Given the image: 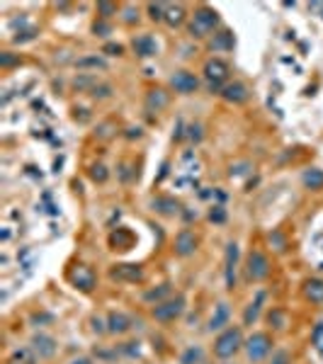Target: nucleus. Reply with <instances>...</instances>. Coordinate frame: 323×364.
<instances>
[{
    "label": "nucleus",
    "mask_w": 323,
    "mask_h": 364,
    "mask_svg": "<svg viewBox=\"0 0 323 364\" xmlns=\"http://www.w3.org/2000/svg\"><path fill=\"white\" fill-rule=\"evenodd\" d=\"M119 350H121L126 357H136V355H139V342H124V345H119Z\"/></svg>",
    "instance_id": "42"
},
{
    "label": "nucleus",
    "mask_w": 323,
    "mask_h": 364,
    "mask_svg": "<svg viewBox=\"0 0 323 364\" xmlns=\"http://www.w3.org/2000/svg\"><path fill=\"white\" fill-rule=\"evenodd\" d=\"M187 139L192 141V143H200V141L204 139V126L202 124H190L187 126Z\"/></svg>",
    "instance_id": "35"
},
{
    "label": "nucleus",
    "mask_w": 323,
    "mask_h": 364,
    "mask_svg": "<svg viewBox=\"0 0 323 364\" xmlns=\"http://www.w3.org/2000/svg\"><path fill=\"white\" fill-rule=\"evenodd\" d=\"M107 177H110V172H107V168H105L102 163H92V165H90V180H92V182H100V185H102Z\"/></svg>",
    "instance_id": "32"
},
{
    "label": "nucleus",
    "mask_w": 323,
    "mask_h": 364,
    "mask_svg": "<svg viewBox=\"0 0 323 364\" xmlns=\"http://www.w3.org/2000/svg\"><path fill=\"white\" fill-rule=\"evenodd\" d=\"M168 27H180L182 22H185V7L182 5H168V10H165V20H163Z\"/></svg>",
    "instance_id": "22"
},
{
    "label": "nucleus",
    "mask_w": 323,
    "mask_h": 364,
    "mask_svg": "<svg viewBox=\"0 0 323 364\" xmlns=\"http://www.w3.org/2000/svg\"><path fill=\"white\" fill-rule=\"evenodd\" d=\"M267 323L275 325L277 330H284V328H287V313H284L282 308H272V311L267 313Z\"/></svg>",
    "instance_id": "27"
},
{
    "label": "nucleus",
    "mask_w": 323,
    "mask_h": 364,
    "mask_svg": "<svg viewBox=\"0 0 323 364\" xmlns=\"http://www.w3.org/2000/svg\"><path fill=\"white\" fill-rule=\"evenodd\" d=\"M209 49L216 51V54H219V51H229V49H234V34H231L229 29H221L219 34H214Z\"/></svg>",
    "instance_id": "18"
},
{
    "label": "nucleus",
    "mask_w": 323,
    "mask_h": 364,
    "mask_svg": "<svg viewBox=\"0 0 323 364\" xmlns=\"http://www.w3.org/2000/svg\"><path fill=\"white\" fill-rule=\"evenodd\" d=\"M121 22L124 25L139 22V7L136 5H121Z\"/></svg>",
    "instance_id": "30"
},
{
    "label": "nucleus",
    "mask_w": 323,
    "mask_h": 364,
    "mask_svg": "<svg viewBox=\"0 0 323 364\" xmlns=\"http://www.w3.org/2000/svg\"><path fill=\"white\" fill-rule=\"evenodd\" d=\"M219 25H221L219 12H216L214 7H209V5H200V7L195 10L190 25H187V32H190V37H195V39H204L206 34H211Z\"/></svg>",
    "instance_id": "1"
},
{
    "label": "nucleus",
    "mask_w": 323,
    "mask_h": 364,
    "mask_svg": "<svg viewBox=\"0 0 323 364\" xmlns=\"http://www.w3.org/2000/svg\"><path fill=\"white\" fill-rule=\"evenodd\" d=\"M170 102V92L165 87H151L146 92V110L148 112H161Z\"/></svg>",
    "instance_id": "10"
},
{
    "label": "nucleus",
    "mask_w": 323,
    "mask_h": 364,
    "mask_svg": "<svg viewBox=\"0 0 323 364\" xmlns=\"http://www.w3.org/2000/svg\"><path fill=\"white\" fill-rule=\"evenodd\" d=\"M263 301H265V294L260 291V294H258V299L248 304V308H245V316H243V323H245V325H253V323L258 321V313H260Z\"/></svg>",
    "instance_id": "24"
},
{
    "label": "nucleus",
    "mask_w": 323,
    "mask_h": 364,
    "mask_svg": "<svg viewBox=\"0 0 323 364\" xmlns=\"http://www.w3.org/2000/svg\"><path fill=\"white\" fill-rule=\"evenodd\" d=\"M92 34H95V37H110V34H112L110 20H97V22L92 25Z\"/></svg>",
    "instance_id": "34"
},
{
    "label": "nucleus",
    "mask_w": 323,
    "mask_h": 364,
    "mask_svg": "<svg viewBox=\"0 0 323 364\" xmlns=\"http://www.w3.org/2000/svg\"><path fill=\"white\" fill-rule=\"evenodd\" d=\"M229 318H231V306H229L226 301L216 304V308H214V316L209 318V330H211V333H214V330H226Z\"/></svg>",
    "instance_id": "13"
},
{
    "label": "nucleus",
    "mask_w": 323,
    "mask_h": 364,
    "mask_svg": "<svg viewBox=\"0 0 323 364\" xmlns=\"http://www.w3.org/2000/svg\"><path fill=\"white\" fill-rule=\"evenodd\" d=\"M241 347H243V333H241L238 325H231V328L221 330L219 337L214 340V355H216L219 360H229V357H234Z\"/></svg>",
    "instance_id": "2"
},
{
    "label": "nucleus",
    "mask_w": 323,
    "mask_h": 364,
    "mask_svg": "<svg viewBox=\"0 0 323 364\" xmlns=\"http://www.w3.org/2000/svg\"><path fill=\"white\" fill-rule=\"evenodd\" d=\"M245 355H248V360L250 362H263L265 357L270 355V350H272V337L267 335V333H253V335L245 340Z\"/></svg>",
    "instance_id": "5"
},
{
    "label": "nucleus",
    "mask_w": 323,
    "mask_h": 364,
    "mask_svg": "<svg viewBox=\"0 0 323 364\" xmlns=\"http://www.w3.org/2000/svg\"><path fill=\"white\" fill-rule=\"evenodd\" d=\"M15 63H20V56H15L12 51H2V54H0V66H2V68H10V66H15Z\"/></svg>",
    "instance_id": "39"
},
{
    "label": "nucleus",
    "mask_w": 323,
    "mask_h": 364,
    "mask_svg": "<svg viewBox=\"0 0 323 364\" xmlns=\"http://www.w3.org/2000/svg\"><path fill=\"white\" fill-rule=\"evenodd\" d=\"M95 85H97V78L90 76V73L88 76H78V78H73V87H76L78 92H81V90H90V92H92Z\"/></svg>",
    "instance_id": "29"
},
{
    "label": "nucleus",
    "mask_w": 323,
    "mask_h": 364,
    "mask_svg": "<svg viewBox=\"0 0 323 364\" xmlns=\"http://www.w3.org/2000/svg\"><path fill=\"white\" fill-rule=\"evenodd\" d=\"M200 362H202V347L200 345H190L180 357V364H200Z\"/></svg>",
    "instance_id": "26"
},
{
    "label": "nucleus",
    "mask_w": 323,
    "mask_h": 364,
    "mask_svg": "<svg viewBox=\"0 0 323 364\" xmlns=\"http://www.w3.org/2000/svg\"><path fill=\"white\" fill-rule=\"evenodd\" d=\"M202 73H204V78H206V87H209V92H219V95H221L224 83H226V78H229V63H226V61H221L219 56H214V58H209V61L204 63Z\"/></svg>",
    "instance_id": "3"
},
{
    "label": "nucleus",
    "mask_w": 323,
    "mask_h": 364,
    "mask_svg": "<svg viewBox=\"0 0 323 364\" xmlns=\"http://www.w3.org/2000/svg\"><path fill=\"white\" fill-rule=\"evenodd\" d=\"M304 185L309 190H323V170L319 168H311L304 172Z\"/></svg>",
    "instance_id": "25"
},
{
    "label": "nucleus",
    "mask_w": 323,
    "mask_h": 364,
    "mask_svg": "<svg viewBox=\"0 0 323 364\" xmlns=\"http://www.w3.org/2000/svg\"><path fill=\"white\" fill-rule=\"evenodd\" d=\"M126 131H129V134H126V139H141V129H139V126H136V129L131 126V129H126Z\"/></svg>",
    "instance_id": "47"
},
{
    "label": "nucleus",
    "mask_w": 323,
    "mask_h": 364,
    "mask_svg": "<svg viewBox=\"0 0 323 364\" xmlns=\"http://www.w3.org/2000/svg\"><path fill=\"white\" fill-rule=\"evenodd\" d=\"M165 10H168V5H163V2H148L146 5V12L153 22H163L165 20Z\"/></svg>",
    "instance_id": "28"
},
{
    "label": "nucleus",
    "mask_w": 323,
    "mask_h": 364,
    "mask_svg": "<svg viewBox=\"0 0 323 364\" xmlns=\"http://www.w3.org/2000/svg\"><path fill=\"white\" fill-rule=\"evenodd\" d=\"M102 54H110V56H121V54H124V46H121V44H105V46H102Z\"/></svg>",
    "instance_id": "43"
},
{
    "label": "nucleus",
    "mask_w": 323,
    "mask_h": 364,
    "mask_svg": "<svg viewBox=\"0 0 323 364\" xmlns=\"http://www.w3.org/2000/svg\"><path fill=\"white\" fill-rule=\"evenodd\" d=\"M151 204H153V209H156L158 214H163V216H175L177 211H180V204H177L175 199H170V197H158V199H153Z\"/></svg>",
    "instance_id": "19"
},
{
    "label": "nucleus",
    "mask_w": 323,
    "mask_h": 364,
    "mask_svg": "<svg viewBox=\"0 0 323 364\" xmlns=\"http://www.w3.org/2000/svg\"><path fill=\"white\" fill-rule=\"evenodd\" d=\"M277 243V250L282 252V250H287V243H284V238H282V233L280 231H275V233H270V243Z\"/></svg>",
    "instance_id": "44"
},
{
    "label": "nucleus",
    "mask_w": 323,
    "mask_h": 364,
    "mask_svg": "<svg viewBox=\"0 0 323 364\" xmlns=\"http://www.w3.org/2000/svg\"><path fill=\"white\" fill-rule=\"evenodd\" d=\"M76 68H81V71H85V68H100V71H105L107 68V61L102 56H97V54H88V56H81L76 58Z\"/></svg>",
    "instance_id": "21"
},
{
    "label": "nucleus",
    "mask_w": 323,
    "mask_h": 364,
    "mask_svg": "<svg viewBox=\"0 0 323 364\" xmlns=\"http://www.w3.org/2000/svg\"><path fill=\"white\" fill-rule=\"evenodd\" d=\"M250 170H253V165H250L248 161H243V163H236V165H231L229 175H231V177H241V175H245V172H250Z\"/></svg>",
    "instance_id": "38"
},
{
    "label": "nucleus",
    "mask_w": 323,
    "mask_h": 364,
    "mask_svg": "<svg viewBox=\"0 0 323 364\" xmlns=\"http://www.w3.org/2000/svg\"><path fill=\"white\" fill-rule=\"evenodd\" d=\"M131 49L139 58H153L158 56V41L153 34H136L131 39Z\"/></svg>",
    "instance_id": "8"
},
{
    "label": "nucleus",
    "mask_w": 323,
    "mask_h": 364,
    "mask_svg": "<svg viewBox=\"0 0 323 364\" xmlns=\"http://www.w3.org/2000/svg\"><path fill=\"white\" fill-rule=\"evenodd\" d=\"M182 313H185V296H182V294H177L173 299H165L163 304L153 306V311H151V316H153L158 323H173V321H177Z\"/></svg>",
    "instance_id": "4"
},
{
    "label": "nucleus",
    "mask_w": 323,
    "mask_h": 364,
    "mask_svg": "<svg viewBox=\"0 0 323 364\" xmlns=\"http://www.w3.org/2000/svg\"><path fill=\"white\" fill-rule=\"evenodd\" d=\"M115 131H117V124H115V121H102V124H97L95 136H97V139H112Z\"/></svg>",
    "instance_id": "31"
},
{
    "label": "nucleus",
    "mask_w": 323,
    "mask_h": 364,
    "mask_svg": "<svg viewBox=\"0 0 323 364\" xmlns=\"http://www.w3.org/2000/svg\"><path fill=\"white\" fill-rule=\"evenodd\" d=\"M170 87L180 92V95H192V92H197L200 90V78L192 73V71H175L173 76H170Z\"/></svg>",
    "instance_id": "7"
},
{
    "label": "nucleus",
    "mask_w": 323,
    "mask_h": 364,
    "mask_svg": "<svg viewBox=\"0 0 323 364\" xmlns=\"http://www.w3.org/2000/svg\"><path fill=\"white\" fill-rule=\"evenodd\" d=\"M129 330H131V318H129V316L117 313V311H112V313L107 316V333H112V335H124V333H129Z\"/></svg>",
    "instance_id": "15"
},
{
    "label": "nucleus",
    "mask_w": 323,
    "mask_h": 364,
    "mask_svg": "<svg viewBox=\"0 0 323 364\" xmlns=\"http://www.w3.org/2000/svg\"><path fill=\"white\" fill-rule=\"evenodd\" d=\"M195 250H197V236H195L190 228H182L175 236V255L190 257Z\"/></svg>",
    "instance_id": "9"
},
{
    "label": "nucleus",
    "mask_w": 323,
    "mask_h": 364,
    "mask_svg": "<svg viewBox=\"0 0 323 364\" xmlns=\"http://www.w3.org/2000/svg\"><path fill=\"white\" fill-rule=\"evenodd\" d=\"M270 364H292V355L287 350H280V352L272 355V362Z\"/></svg>",
    "instance_id": "40"
},
{
    "label": "nucleus",
    "mask_w": 323,
    "mask_h": 364,
    "mask_svg": "<svg viewBox=\"0 0 323 364\" xmlns=\"http://www.w3.org/2000/svg\"><path fill=\"white\" fill-rule=\"evenodd\" d=\"M182 136H187V131H185V124H182V119H177V126H175V134H173V139L180 141Z\"/></svg>",
    "instance_id": "46"
},
{
    "label": "nucleus",
    "mask_w": 323,
    "mask_h": 364,
    "mask_svg": "<svg viewBox=\"0 0 323 364\" xmlns=\"http://www.w3.org/2000/svg\"><path fill=\"white\" fill-rule=\"evenodd\" d=\"M209 221H214V224H226V209H224L221 204L211 206V211H209Z\"/></svg>",
    "instance_id": "37"
},
{
    "label": "nucleus",
    "mask_w": 323,
    "mask_h": 364,
    "mask_svg": "<svg viewBox=\"0 0 323 364\" xmlns=\"http://www.w3.org/2000/svg\"><path fill=\"white\" fill-rule=\"evenodd\" d=\"M170 284H161L158 289L153 286V289H148L146 294H144V301L146 304H153V306H158V304H163L165 301V296H170Z\"/></svg>",
    "instance_id": "20"
},
{
    "label": "nucleus",
    "mask_w": 323,
    "mask_h": 364,
    "mask_svg": "<svg viewBox=\"0 0 323 364\" xmlns=\"http://www.w3.org/2000/svg\"><path fill=\"white\" fill-rule=\"evenodd\" d=\"M73 364H92L88 357H81V360H73Z\"/></svg>",
    "instance_id": "48"
},
{
    "label": "nucleus",
    "mask_w": 323,
    "mask_h": 364,
    "mask_svg": "<svg viewBox=\"0 0 323 364\" xmlns=\"http://www.w3.org/2000/svg\"><path fill=\"white\" fill-rule=\"evenodd\" d=\"M144 272L139 265H117L112 270V280H126V282H141Z\"/></svg>",
    "instance_id": "16"
},
{
    "label": "nucleus",
    "mask_w": 323,
    "mask_h": 364,
    "mask_svg": "<svg viewBox=\"0 0 323 364\" xmlns=\"http://www.w3.org/2000/svg\"><path fill=\"white\" fill-rule=\"evenodd\" d=\"M73 284L81 286L83 291H90V289L95 286V275H92V270L85 267V265H78V270L73 272Z\"/></svg>",
    "instance_id": "17"
},
{
    "label": "nucleus",
    "mask_w": 323,
    "mask_h": 364,
    "mask_svg": "<svg viewBox=\"0 0 323 364\" xmlns=\"http://www.w3.org/2000/svg\"><path fill=\"white\" fill-rule=\"evenodd\" d=\"M97 12H100V20H110L112 15H117L119 7L115 2H107V0H102V2H97Z\"/></svg>",
    "instance_id": "33"
},
{
    "label": "nucleus",
    "mask_w": 323,
    "mask_h": 364,
    "mask_svg": "<svg viewBox=\"0 0 323 364\" xmlns=\"http://www.w3.org/2000/svg\"><path fill=\"white\" fill-rule=\"evenodd\" d=\"M304 294L314 304H323V280H309L304 284Z\"/></svg>",
    "instance_id": "23"
},
{
    "label": "nucleus",
    "mask_w": 323,
    "mask_h": 364,
    "mask_svg": "<svg viewBox=\"0 0 323 364\" xmlns=\"http://www.w3.org/2000/svg\"><path fill=\"white\" fill-rule=\"evenodd\" d=\"M32 350L39 355V360H49V357L56 355V340L39 333V335L32 337Z\"/></svg>",
    "instance_id": "11"
},
{
    "label": "nucleus",
    "mask_w": 323,
    "mask_h": 364,
    "mask_svg": "<svg viewBox=\"0 0 323 364\" xmlns=\"http://www.w3.org/2000/svg\"><path fill=\"white\" fill-rule=\"evenodd\" d=\"M51 321H54V318H51L49 313H34V316H32V323H39V325H41V323H51Z\"/></svg>",
    "instance_id": "45"
},
{
    "label": "nucleus",
    "mask_w": 323,
    "mask_h": 364,
    "mask_svg": "<svg viewBox=\"0 0 323 364\" xmlns=\"http://www.w3.org/2000/svg\"><path fill=\"white\" fill-rule=\"evenodd\" d=\"M236 265H238V245L229 243L226 245V289H236Z\"/></svg>",
    "instance_id": "14"
},
{
    "label": "nucleus",
    "mask_w": 323,
    "mask_h": 364,
    "mask_svg": "<svg viewBox=\"0 0 323 364\" xmlns=\"http://www.w3.org/2000/svg\"><path fill=\"white\" fill-rule=\"evenodd\" d=\"M37 37V29H27V32H17V37H12L15 44H25V41H32Z\"/></svg>",
    "instance_id": "41"
},
{
    "label": "nucleus",
    "mask_w": 323,
    "mask_h": 364,
    "mask_svg": "<svg viewBox=\"0 0 323 364\" xmlns=\"http://www.w3.org/2000/svg\"><path fill=\"white\" fill-rule=\"evenodd\" d=\"M112 92H115L112 85H95L90 95H92L95 100H107V97H112Z\"/></svg>",
    "instance_id": "36"
},
{
    "label": "nucleus",
    "mask_w": 323,
    "mask_h": 364,
    "mask_svg": "<svg viewBox=\"0 0 323 364\" xmlns=\"http://www.w3.org/2000/svg\"><path fill=\"white\" fill-rule=\"evenodd\" d=\"M221 97L226 100V102H231V105H243L245 100H248V87L243 83H226L224 85V90H221Z\"/></svg>",
    "instance_id": "12"
},
{
    "label": "nucleus",
    "mask_w": 323,
    "mask_h": 364,
    "mask_svg": "<svg viewBox=\"0 0 323 364\" xmlns=\"http://www.w3.org/2000/svg\"><path fill=\"white\" fill-rule=\"evenodd\" d=\"M270 275V260L263 250H250L245 260V277L250 282H263Z\"/></svg>",
    "instance_id": "6"
}]
</instances>
